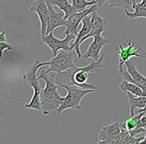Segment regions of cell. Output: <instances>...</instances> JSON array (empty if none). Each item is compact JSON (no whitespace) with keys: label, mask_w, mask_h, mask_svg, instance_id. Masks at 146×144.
<instances>
[{"label":"cell","mask_w":146,"mask_h":144,"mask_svg":"<svg viewBox=\"0 0 146 144\" xmlns=\"http://www.w3.org/2000/svg\"><path fill=\"white\" fill-rule=\"evenodd\" d=\"M142 88V95L143 96H146V84H144V85L141 86Z\"/></svg>","instance_id":"obj_26"},{"label":"cell","mask_w":146,"mask_h":144,"mask_svg":"<svg viewBox=\"0 0 146 144\" xmlns=\"http://www.w3.org/2000/svg\"><path fill=\"white\" fill-rule=\"evenodd\" d=\"M75 55L77 56L75 50H60L56 56L52 57L51 60L45 62V65H49V68L46 71H42L41 73L49 74L51 72L61 73L63 71L75 66V64H74V57H75Z\"/></svg>","instance_id":"obj_5"},{"label":"cell","mask_w":146,"mask_h":144,"mask_svg":"<svg viewBox=\"0 0 146 144\" xmlns=\"http://www.w3.org/2000/svg\"><path fill=\"white\" fill-rule=\"evenodd\" d=\"M0 49H1V57H2L3 54H4V51L5 50L12 51L14 48H13L12 45L9 44V43L6 42V40H5V41H0Z\"/></svg>","instance_id":"obj_23"},{"label":"cell","mask_w":146,"mask_h":144,"mask_svg":"<svg viewBox=\"0 0 146 144\" xmlns=\"http://www.w3.org/2000/svg\"><path fill=\"white\" fill-rule=\"evenodd\" d=\"M75 38H76V35L71 34V33H65V38L59 39L54 36L53 32H50L45 35V36H41V41L51 49L52 57H54L58 54L59 50H66V51L74 50L71 47L70 42L75 40Z\"/></svg>","instance_id":"obj_7"},{"label":"cell","mask_w":146,"mask_h":144,"mask_svg":"<svg viewBox=\"0 0 146 144\" xmlns=\"http://www.w3.org/2000/svg\"><path fill=\"white\" fill-rule=\"evenodd\" d=\"M119 89L123 92H130V93L137 96L142 95V88L139 85L133 83V82L128 81V80L124 79V78L122 80L121 84L119 85Z\"/></svg>","instance_id":"obj_18"},{"label":"cell","mask_w":146,"mask_h":144,"mask_svg":"<svg viewBox=\"0 0 146 144\" xmlns=\"http://www.w3.org/2000/svg\"><path fill=\"white\" fill-rule=\"evenodd\" d=\"M144 114L145 113H143V112H138L136 115L134 114V115L131 116L129 119L126 120L125 123H124V127H125L128 131L134 129V128L140 127V121H141V118Z\"/></svg>","instance_id":"obj_19"},{"label":"cell","mask_w":146,"mask_h":144,"mask_svg":"<svg viewBox=\"0 0 146 144\" xmlns=\"http://www.w3.org/2000/svg\"><path fill=\"white\" fill-rule=\"evenodd\" d=\"M121 124L119 121L108 124L100 129L98 134V143L99 144H111L112 140L121 133Z\"/></svg>","instance_id":"obj_11"},{"label":"cell","mask_w":146,"mask_h":144,"mask_svg":"<svg viewBox=\"0 0 146 144\" xmlns=\"http://www.w3.org/2000/svg\"><path fill=\"white\" fill-rule=\"evenodd\" d=\"M125 66L127 71H122V73L120 75L124 78V79L128 80L130 82H133V83L137 84L141 87L142 85L146 84V77L144 75H142L139 71L136 68L135 62L131 59H129L128 61H126Z\"/></svg>","instance_id":"obj_12"},{"label":"cell","mask_w":146,"mask_h":144,"mask_svg":"<svg viewBox=\"0 0 146 144\" xmlns=\"http://www.w3.org/2000/svg\"><path fill=\"white\" fill-rule=\"evenodd\" d=\"M144 137H136V136H132V135H128L125 138L123 144H140L143 141Z\"/></svg>","instance_id":"obj_22"},{"label":"cell","mask_w":146,"mask_h":144,"mask_svg":"<svg viewBox=\"0 0 146 144\" xmlns=\"http://www.w3.org/2000/svg\"><path fill=\"white\" fill-rule=\"evenodd\" d=\"M91 24H92V30L90 31V33H88V34L82 39L80 44H82L86 39L93 37L96 33L100 32V31H101V32H105L108 27V20L100 16L97 13V10H96L91 13Z\"/></svg>","instance_id":"obj_13"},{"label":"cell","mask_w":146,"mask_h":144,"mask_svg":"<svg viewBox=\"0 0 146 144\" xmlns=\"http://www.w3.org/2000/svg\"><path fill=\"white\" fill-rule=\"evenodd\" d=\"M132 1V9L133 12H129L127 9H123L124 14L129 19H136V18H146V0H141L140 3H136L135 0Z\"/></svg>","instance_id":"obj_16"},{"label":"cell","mask_w":146,"mask_h":144,"mask_svg":"<svg viewBox=\"0 0 146 144\" xmlns=\"http://www.w3.org/2000/svg\"><path fill=\"white\" fill-rule=\"evenodd\" d=\"M141 143H143V144H146V135H145V137H144L143 141H142V142H141Z\"/></svg>","instance_id":"obj_28"},{"label":"cell","mask_w":146,"mask_h":144,"mask_svg":"<svg viewBox=\"0 0 146 144\" xmlns=\"http://www.w3.org/2000/svg\"><path fill=\"white\" fill-rule=\"evenodd\" d=\"M105 55L102 54L101 57L97 61L93 60L90 64L85 66H73L67 70L63 71L61 73H55L54 79L58 85L60 84H66V85H76L78 87L84 88V89H94L96 90V86L94 84L87 83L88 81V73H98L102 71L104 65L103 60Z\"/></svg>","instance_id":"obj_1"},{"label":"cell","mask_w":146,"mask_h":144,"mask_svg":"<svg viewBox=\"0 0 146 144\" xmlns=\"http://www.w3.org/2000/svg\"><path fill=\"white\" fill-rule=\"evenodd\" d=\"M141 126H146V114H144L141 118V121H140V127Z\"/></svg>","instance_id":"obj_24"},{"label":"cell","mask_w":146,"mask_h":144,"mask_svg":"<svg viewBox=\"0 0 146 144\" xmlns=\"http://www.w3.org/2000/svg\"><path fill=\"white\" fill-rule=\"evenodd\" d=\"M109 2L110 8H122V9H127L130 6H132V1L131 0H108Z\"/></svg>","instance_id":"obj_21"},{"label":"cell","mask_w":146,"mask_h":144,"mask_svg":"<svg viewBox=\"0 0 146 144\" xmlns=\"http://www.w3.org/2000/svg\"><path fill=\"white\" fill-rule=\"evenodd\" d=\"M31 12H35L38 15L40 21V33L41 36L46 35L47 25H48L49 18V8L46 0H35L30 7Z\"/></svg>","instance_id":"obj_10"},{"label":"cell","mask_w":146,"mask_h":144,"mask_svg":"<svg viewBox=\"0 0 146 144\" xmlns=\"http://www.w3.org/2000/svg\"><path fill=\"white\" fill-rule=\"evenodd\" d=\"M138 112H143V113H145V114H146V106H145L144 108H142V109H140Z\"/></svg>","instance_id":"obj_27"},{"label":"cell","mask_w":146,"mask_h":144,"mask_svg":"<svg viewBox=\"0 0 146 144\" xmlns=\"http://www.w3.org/2000/svg\"><path fill=\"white\" fill-rule=\"evenodd\" d=\"M39 79L44 80L45 87L43 88L41 93V107H42L43 115H48L51 111H56L64 100V97L59 95L58 93V84L55 82L54 73L52 75L41 73L38 76Z\"/></svg>","instance_id":"obj_2"},{"label":"cell","mask_w":146,"mask_h":144,"mask_svg":"<svg viewBox=\"0 0 146 144\" xmlns=\"http://www.w3.org/2000/svg\"><path fill=\"white\" fill-rule=\"evenodd\" d=\"M102 33L103 32H98L94 35L92 38H93V41L91 42V44L88 47V50L82 55V59L84 60H89V59H92V60L97 61L98 59L101 57L100 55V51H101L102 47L105 46V45L109 44L110 41L108 39L104 38L102 36Z\"/></svg>","instance_id":"obj_8"},{"label":"cell","mask_w":146,"mask_h":144,"mask_svg":"<svg viewBox=\"0 0 146 144\" xmlns=\"http://www.w3.org/2000/svg\"><path fill=\"white\" fill-rule=\"evenodd\" d=\"M70 2L72 5L77 9L78 11H83L86 8L92 6L94 4H97L96 0H92V1H87V0H70Z\"/></svg>","instance_id":"obj_20"},{"label":"cell","mask_w":146,"mask_h":144,"mask_svg":"<svg viewBox=\"0 0 146 144\" xmlns=\"http://www.w3.org/2000/svg\"><path fill=\"white\" fill-rule=\"evenodd\" d=\"M98 8L97 4H94L92 6L86 8L83 11H79V12L75 13V14L71 15L68 19H66V30L65 33H71V34L77 35L78 34V26H79L80 23H82V20L85 18L87 15L91 14L92 12L96 11Z\"/></svg>","instance_id":"obj_9"},{"label":"cell","mask_w":146,"mask_h":144,"mask_svg":"<svg viewBox=\"0 0 146 144\" xmlns=\"http://www.w3.org/2000/svg\"><path fill=\"white\" fill-rule=\"evenodd\" d=\"M62 88L66 89L67 95L64 97V100L56 110L57 114H61L66 109H80V102L83 99L86 94H89L96 90L94 89H84V88L78 87L76 85H66V84H60Z\"/></svg>","instance_id":"obj_4"},{"label":"cell","mask_w":146,"mask_h":144,"mask_svg":"<svg viewBox=\"0 0 146 144\" xmlns=\"http://www.w3.org/2000/svg\"><path fill=\"white\" fill-rule=\"evenodd\" d=\"M45 66V62H40L39 60H35L32 64L27 67L25 73L22 76V80L25 81L29 86L33 88V95L31 100L24 105L25 108L28 109L37 110V111H42L41 107V93H42L43 88L41 87L39 77L37 76V71L40 67Z\"/></svg>","instance_id":"obj_3"},{"label":"cell","mask_w":146,"mask_h":144,"mask_svg":"<svg viewBox=\"0 0 146 144\" xmlns=\"http://www.w3.org/2000/svg\"><path fill=\"white\" fill-rule=\"evenodd\" d=\"M127 46L123 47L120 41H118V44L116 45V54L118 59V68H119V73L121 74L123 71V65L126 61L129 60L131 57H137V58H146V55L143 54V49H142L140 43L132 42L130 38H126Z\"/></svg>","instance_id":"obj_6"},{"label":"cell","mask_w":146,"mask_h":144,"mask_svg":"<svg viewBox=\"0 0 146 144\" xmlns=\"http://www.w3.org/2000/svg\"><path fill=\"white\" fill-rule=\"evenodd\" d=\"M129 101V107H130V116H133L135 109H142L146 106V96H137L130 92H126Z\"/></svg>","instance_id":"obj_17"},{"label":"cell","mask_w":146,"mask_h":144,"mask_svg":"<svg viewBox=\"0 0 146 144\" xmlns=\"http://www.w3.org/2000/svg\"><path fill=\"white\" fill-rule=\"evenodd\" d=\"M108 0H96V2H97V5H98V7H101V6H103L104 5V3L105 2H107Z\"/></svg>","instance_id":"obj_25"},{"label":"cell","mask_w":146,"mask_h":144,"mask_svg":"<svg viewBox=\"0 0 146 144\" xmlns=\"http://www.w3.org/2000/svg\"><path fill=\"white\" fill-rule=\"evenodd\" d=\"M48 5L49 8V18H48V25H47V30L46 34L50 32H53L54 29H56L57 27L60 26H65L66 25V20H65L64 12L61 11V12H57L53 9L52 5Z\"/></svg>","instance_id":"obj_14"},{"label":"cell","mask_w":146,"mask_h":144,"mask_svg":"<svg viewBox=\"0 0 146 144\" xmlns=\"http://www.w3.org/2000/svg\"><path fill=\"white\" fill-rule=\"evenodd\" d=\"M46 1H47V4L52 5V6H57L61 11L64 12L65 20L68 19L71 15L79 12V11L72 5V3L70 2V0H46Z\"/></svg>","instance_id":"obj_15"}]
</instances>
